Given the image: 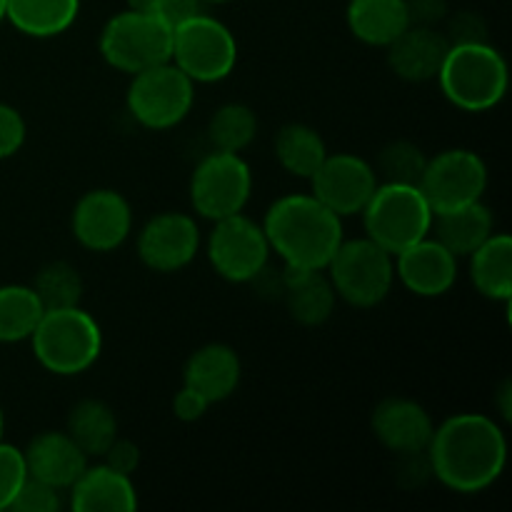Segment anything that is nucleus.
<instances>
[{
    "instance_id": "nucleus-23",
    "label": "nucleus",
    "mask_w": 512,
    "mask_h": 512,
    "mask_svg": "<svg viewBox=\"0 0 512 512\" xmlns=\"http://www.w3.org/2000/svg\"><path fill=\"white\" fill-rule=\"evenodd\" d=\"M493 213L483 200L460 205V208L433 213V238L440 240L455 258H465L478 250L493 235Z\"/></svg>"
},
{
    "instance_id": "nucleus-39",
    "label": "nucleus",
    "mask_w": 512,
    "mask_h": 512,
    "mask_svg": "<svg viewBox=\"0 0 512 512\" xmlns=\"http://www.w3.org/2000/svg\"><path fill=\"white\" fill-rule=\"evenodd\" d=\"M198 13H203V0H158V8H155V15L168 28H178L180 23Z\"/></svg>"
},
{
    "instance_id": "nucleus-30",
    "label": "nucleus",
    "mask_w": 512,
    "mask_h": 512,
    "mask_svg": "<svg viewBox=\"0 0 512 512\" xmlns=\"http://www.w3.org/2000/svg\"><path fill=\"white\" fill-rule=\"evenodd\" d=\"M258 135V118L245 103H225L213 113L208 125V138L215 150L240 153Z\"/></svg>"
},
{
    "instance_id": "nucleus-6",
    "label": "nucleus",
    "mask_w": 512,
    "mask_h": 512,
    "mask_svg": "<svg viewBox=\"0 0 512 512\" xmlns=\"http://www.w3.org/2000/svg\"><path fill=\"white\" fill-rule=\"evenodd\" d=\"M330 283L335 295L355 308H375L390 295L395 283L393 255L365 235V238L345 240L330 258Z\"/></svg>"
},
{
    "instance_id": "nucleus-36",
    "label": "nucleus",
    "mask_w": 512,
    "mask_h": 512,
    "mask_svg": "<svg viewBox=\"0 0 512 512\" xmlns=\"http://www.w3.org/2000/svg\"><path fill=\"white\" fill-rule=\"evenodd\" d=\"M450 45L455 43H483L488 40V28H485V20L478 13H455L448 23V33H445Z\"/></svg>"
},
{
    "instance_id": "nucleus-29",
    "label": "nucleus",
    "mask_w": 512,
    "mask_h": 512,
    "mask_svg": "<svg viewBox=\"0 0 512 512\" xmlns=\"http://www.w3.org/2000/svg\"><path fill=\"white\" fill-rule=\"evenodd\" d=\"M43 313L30 285H0V343L30 340Z\"/></svg>"
},
{
    "instance_id": "nucleus-18",
    "label": "nucleus",
    "mask_w": 512,
    "mask_h": 512,
    "mask_svg": "<svg viewBox=\"0 0 512 512\" xmlns=\"http://www.w3.org/2000/svg\"><path fill=\"white\" fill-rule=\"evenodd\" d=\"M23 458L30 478L43 480L58 490H68L90 460L65 430H45L35 435L23 450Z\"/></svg>"
},
{
    "instance_id": "nucleus-25",
    "label": "nucleus",
    "mask_w": 512,
    "mask_h": 512,
    "mask_svg": "<svg viewBox=\"0 0 512 512\" xmlns=\"http://www.w3.org/2000/svg\"><path fill=\"white\" fill-rule=\"evenodd\" d=\"M470 280L483 298L510 303L512 238L508 233H493L478 250L470 253Z\"/></svg>"
},
{
    "instance_id": "nucleus-42",
    "label": "nucleus",
    "mask_w": 512,
    "mask_h": 512,
    "mask_svg": "<svg viewBox=\"0 0 512 512\" xmlns=\"http://www.w3.org/2000/svg\"><path fill=\"white\" fill-rule=\"evenodd\" d=\"M128 10H138V13H155L158 8V0H125Z\"/></svg>"
},
{
    "instance_id": "nucleus-2",
    "label": "nucleus",
    "mask_w": 512,
    "mask_h": 512,
    "mask_svg": "<svg viewBox=\"0 0 512 512\" xmlns=\"http://www.w3.org/2000/svg\"><path fill=\"white\" fill-rule=\"evenodd\" d=\"M263 233L285 265L325 270L343 243V218L325 208L313 193L283 195L268 208Z\"/></svg>"
},
{
    "instance_id": "nucleus-38",
    "label": "nucleus",
    "mask_w": 512,
    "mask_h": 512,
    "mask_svg": "<svg viewBox=\"0 0 512 512\" xmlns=\"http://www.w3.org/2000/svg\"><path fill=\"white\" fill-rule=\"evenodd\" d=\"M208 408V400H205L198 390L188 388V385H183L173 398V413L175 418L183 420V423H195V420H200L208 413Z\"/></svg>"
},
{
    "instance_id": "nucleus-34",
    "label": "nucleus",
    "mask_w": 512,
    "mask_h": 512,
    "mask_svg": "<svg viewBox=\"0 0 512 512\" xmlns=\"http://www.w3.org/2000/svg\"><path fill=\"white\" fill-rule=\"evenodd\" d=\"M63 500H60V490L53 485L43 483L38 478H25V483L20 485L18 495L10 503V510L15 512H58Z\"/></svg>"
},
{
    "instance_id": "nucleus-1",
    "label": "nucleus",
    "mask_w": 512,
    "mask_h": 512,
    "mask_svg": "<svg viewBox=\"0 0 512 512\" xmlns=\"http://www.w3.org/2000/svg\"><path fill=\"white\" fill-rule=\"evenodd\" d=\"M430 473L455 493L473 495L490 488L508 463V440L498 420L460 413L433 430L428 445Z\"/></svg>"
},
{
    "instance_id": "nucleus-9",
    "label": "nucleus",
    "mask_w": 512,
    "mask_h": 512,
    "mask_svg": "<svg viewBox=\"0 0 512 512\" xmlns=\"http://www.w3.org/2000/svg\"><path fill=\"white\" fill-rule=\"evenodd\" d=\"M195 103V83L173 63L153 65L130 80L125 105L128 113L148 130L175 128Z\"/></svg>"
},
{
    "instance_id": "nucleus-32",
    "label": "nucleus",
    "mask_w": 512,
    "mask_h": 512,
    "mask_svg": "<svg viewBox=\"0 0 512 512\" xmlns=\"http://www.w3.org/2000/svg\"><path fill=\"white\" fill-rule=\"evenodd\" d=\"M428 165V155L410 140H395L388 143L378 155V170L385 183H408L418 185L423 170Z\"/></svg>"
},
{
    "instance_id": "nucleus-40",
    "label": "nucleus",
    "mask_w": 512,
    "mask_h": 512,
    "mask_svg": "<svg viewBox=\"0 0 512 512\" xmlns=\"http://www.w3.org/2000/svg\"><path fill=\"white\" fill-rule=\"evenodd\" d=\"M410 25H435L448 15V0H405Z\"/></svg>"
},
{
    "instance_id": "nucleus-45",
    "label": "nucleus",
    "mask_w": 512,
    "mask_h": 512,
    "mask_svg": "<svg viewBox=\"0 0 512 512\" xmlns=\"http://www.w3.org/2000/svg\"><path fill=\"white\" fill-rule=\"evenodd\" d=\"M203 3H215V5H218V3H228V0H203Z\"/></svg>"
},
{
    "instance_id": "nucleus-19",
    "label": "nucleus",
    "mask_w": 512,
    "mask_h": 512,
    "mask_svg": "<svg viewBox=\"0 0 512 512\" xmlns=\"http://www.w3.org/2000/svg\"><path fill=\"white\" fill-rule=\"evenodd\" d=\"M448 48L445 33H438L433 25H408L385 50L390 70L398 78L408 83H425L438 78Z\"/></svg>"
},
{
    "instance_id": "nucleus-22",
    "label": "nucleus",
    "mask_w": 512,
    "mask_h": 512,
    "mask_svg": "<svg viewBox=\"0 0 512 512\" xmlns=\"http://www.w3.org/2000/svg\"><path fill=\"white\" fill-rule=\"evenodd\" d=\"M280 273L285 280L283 300L288 305L290 318L305 328H318V325L328 323L335 303H338V295H335L328 273L325 270L295 268V265L285 263Z\"/></svg>"
},
{
    "instance_id": "nucleus-10",
    "label": "nucleus",
    "mask_w": 512,
    "mask_h": 512,
    "mask_svg": "<svg viewBox=\"0 0 512 512\" xmlns=\"http://www.w3.org/2000/svg\"><path fill=\"white\" fill-rule=\"evenodd\" d=\"M253 193V173L240 153L213 150L205 155L190 178V203L200 218L220 220L243 213Z\"/></svg>"
},
{
    "instance_id": "nucleus-44",
    "label": "nucleus",
    "mask_w": 512,
    "mask_h": 512,
    "mask_svg": "<svg viewBox=\"0 0 512 512\" xmlns=\"http://www.w3.org/2000/svg\"><path fill=\"white\" fill-rule=\"evenodd\" d=\"M3 425H5V420H3V410H0V438H3Z\"/></svg>"
},
{
    "instance_id": "nucleus-24",
    "label": "nucleus",
    "mask_w": 512,
    "mask_h": 512,
    "mask_svg": "<svg viewBox=\"0 0 512 512\" xmlns=\"http://www.w3.org/2000/svg\"><path fill=\"white\" fill-rule=\"evenodd\" d=\"M350 33L365 45L388 48L410 25L405 0H350L345 10Z\"/></svg>"
},
{
    "instance_id": "nucleus-28",
    "label": "nucleus",
    "mask_w": 512,
    "mask_h": 512,
    "mask_svg": "<svg viewBox=\"0 0 512 512\" xmlns=\"http://www.w3.org/2000/svg\"><path fill=\"white\" fill-rule=\"evenodd\" d=\"M275 158L295 178H313L315 170L328 158L325 140L305 123H288L275 135Z\"/></svg>"
},
{
    "instance_id": "nucleus-27",
    "label": "nucleus",
    "mask_w": 512,
    "mask_h": 512,
    "mask_svg": "<svg viewBox=\"0 0 512 512\" xmlns=\"http://www.w3.org/2000/svg\"><path fill=\"white\" fill-rule=\"evenodd\" d=\"M65 433L88 458H103L105 450L118 438V418L108 403L85 398L70 408Z\"/></svg>"
},
{
    "instance_id": "nucleus-16",
    "label": "nucleus",
    "mask_w": 512,
    "mask_h": 512,
    "mask_svg": "<svg viewBox=\"0 0 512 512\" xmlns=\"http://www.w3.org/2000/svg\"><path fill=\"white\" fill-rule=\"evenodd\" d=\"M393 260L395 278L420 298H440L458 280V258L430 235L400 250Z\"/></svg>"
},
{
    "instance_id": "nucleus-21",
    "label": "nucleus",
    "mask_w": 512,
    "mask_h": 512,
    "mask_svg": "<svg viewBox=\"0 0 512 512\" xmlns=\"http://www.w3.org/2000/svg\"><path fill=\"white\" fill-rule=\"evenodd\" d=\"M70 508L75 512H133L138 510V493L130 475L108 465H93L70 485Z\"/></svg>"
},
{
    "instance_id": "nucleus-7",
    "label": "nucleus",
    "mask_w": 512,
    "mask_h": 512,
    "mask_svg": "<svg viewBox=\"0 0 512 512\" xmlns=\"http://www.w3.org/2000/svg\"><path fill=\"white\" fill-rule=\"evenodd\" d=\"M173 28L155 13L123 10L113 15L100 30V55L120 73H140L145 68L170 60Z\"/></svg>"
},
{
    "instance_id": "nucleus-13",
    "label": "nucleus",
    "mask_w": 512,
    "mask_h": 512,
    "mask_svg": "<svg viewBox=\"0 0 512 512\" xmlns=\"http://www.w3.org/2000/svg\"><path fill=\"white\" fill-rule=\"evenodd\" d=\"M378 183L373 165L355 153H328L310 178L315 198L340 218L363 213Z\"/></svg>"
},
{
    "instance_id": "nucleus-12",
    "label": "nucleus",
    "mask_w": 512,
    "mask_h": 512,
    "mask_svg": "<svg viewBox=\"0 0 512 512\" xmlns=\"http://www.w3.org/2000/svg\"><path fill=\"white\" fill-rule=\"evenodd\" d=\"M270 245L263 225L248 215L235 213L215 220L208 238V260L215 273L228 283H250L270 260Z\"/></svg>"
},
{
    "instance_id": "nucleus-8",
    "label": "nucleus",
    "mask_w": 512,
    "mask_h": 512,
    "mask_svg": "<svg viewBox=\"0 0 512 512\" xmlns=\"http://www.w3.org/2000/svg\"><path fill=\"white\" fill-rule=\"evenodd\" d=\"M170 60L193 83H218L235 70L238 43L228 25L213 15L198 13L173 28Z\"/></svg>"
},
{
    "instance_id": "nucleus-20",
    "label": "nucleus",
    "mask_w": 512,
    "mask_h": 512,
    "mask_svg": "<svg viewBox=\"0 0 512 512\" xmlns=\"http://www.w3.org/2000/svg\"><path fill=\"white\" fill-rule=\"evenodd\" d=\"M243 365L225 343H208L195 350L183 368V385L198 390L210 405L223 403L238 390Z\"/></svg>"
},
{
    "instance_id": "nucleus-41",
    "label": "nucleus",
    "mask_w": 512,
    "mask_h": 512,
    "mask_svg": "<svg viewBox=\"0 0 512 512\" xmlns=\"http://www.w3.org/2000/svg\"><path fill=\"white\" fill-rule=\"evenodd\" d=\"M495 405H498V413L505 423L512 420V383L510 380H503V383H500L498 393H495Z\"/></svg>"
},
{
    "instance_id": "nucleus-31",
    "label": "nucleus",
    "mask_w": 512,
    "mask_h": 512,
    "mask_svg": "<svg viewBox=\"0 0 512 512\" xmlns=\"http://www.w3.org/2000/svg\"><path fill=\"white\" fill-rule=\"evenodd\" d=\"M30 288L38 295L43 310L75 308L83 298V278L65 260H53V263L43 265Z\"/></svg>"
},
{
    "instance_id": "nucleus-5",
    "label": "nucleus",
    "mask_w": 512,
    "mask_h": 512,
    "mask_svg": "<svg viewBox=\"0 0 512 512\" xmlns=\"http://www.w3.org/2000/svg\"><path fill=\"white\" fill-rule=\"evenodd\" d=\"M360 215L368 238L390 255L423 240L433 228V208L418 185L408 183H378Z\"/></svg>"
},
{
    "instance_id": "nucleus-15",
    "label": "nucleus",
    "mask_w": 512,
    "mask_h": 512,
    "mask_svg": "<svg viewBox=\"0 0 512 512\" xmlns=\"http://www.w3.org/2000/svg\"><path fill=\"white\" fill-rule=\"evenodd\" d=\"M138 258L155 273H178L188 268L200 248V230L193 215L160 213L150 218L138 233Z\"/></svg>"
},
{
    "instance_id": "nucleus-4",
    "label": "nucleus",
    "mask_w": 512,
    "mask_h": 512,
    "mask_svg": "<svg viewBox=\"0 0 512 512\" xmlns=\"http://www.w3.org/2000/svg\"><path fill=\"white\" fill-rule=\"evenodd\" d=\"M38 363L53 375L85 373L103 350V333L93 315L80 305L45 310L38 328L30 335Z\"/></svg>"
},
{
    "instance_id": "nucleus-33",
    "label": "nucleus",
    "mask_w": 512,
    "mask_h": 512,
    "mask_svg": "<svg viewBox=\"0 0 512 512\" xmlns=\"http://www.w3.org/2000/svg\"><path fill=\"white\" fill-rule=\"evenodd\" d=\"M28 478L23 450L0 440V510H10L20 485Z\"/></svg>"
},
{
    "instance_id": "nucleus-43",
    "label": "nucleus",
    "mask_w": 512,
    "mask_h": 512,
    "mask_svg": "<svg viewBox=\"0 0 512 512\" xmlns=\"http://www.w3.org/2000/svg\"><path fill=\"white\" fill-rule=\"evenodd\" d=\"M5 5H8V0H0V23L5 20Z\"/></svg>"
},
{
    "instance_id": "nucleus-17",
    "label": "nucleus",
    "mask_w": 512,
    "mask_h": 512,
    "mask_svg": "<svg viewBox=\"0 0 512 512\" xmlns=\"http://www.w3.org/2000/svg\"><path fill=\"white\" fill-rule=\"evenodd\" d=\"M370 428L378 443L395 455L425 453L433 438V420L428 410L410 398H385L370 415Z\"/></svg>"
},
{
    "instance_id": "nucleus-11",
    "label": "nucleus",
    "mask_w": 512,
    "mask_h": 512,
    "mask_svg": "<svg viewBox=\"0 0 512 512\" xmlns=\"http://www.w3.org/2000/svg\"><path fill=\"white\" fill-rule=\"evenodd\" d=\"M418 188L433 213H443V210L483 200L485 188H488V168H485V160L473 150H443L428 158Z\"/></svg>"
},
{
    "instance_id": "nucleus-35",
    "label": "nucleus",
    "mask_w": 512,
    "mask_h": 512,
    "mask_svg": "<svg viewBox=\"0 0 512 512\" xmlns=\"http://www.w3.org/2000/svg\"><path fill=\"white\" fill-rule=\"evenodd\" d=\"M25 120L13 105L0 103V160L13 158L25 143Z\"/></svg>"
},
{
    "instance_id": "nucleus-14",
    "label": "nucleus",
    "mask_w": 512,
    "mask_h": 512,
    "mask_svg": "<svg viewBox=\"0 0 512 512\" xmlns=\"http://www.w3.org/2000/svg\"><path fill=\"white\" fill-rule=\"evenodd\" d=\"M70 228L83 248L93 253H110L130 238L133 210L118 190L95 188L75 203Z\"/></svg>"
},
{
    "instance_id": "nucleus-3",
    "label": "nucleus",
    "mask_w": 512,
    "mask_h": 512,
    "mask_svg": "<svg viewBox=\"0 0 512 512\" xmlns=\"http://www.w3.org/2000/svg\"><path fill=\"white\" fill-rule=\"evenodd\" d=\"M440 90L460 110L483 113L508 93V63L498 48L483 43H455L438 73Z\"/></svg>"
},
{
    "instance_id": "nucleus-26",
    "label": "nucleus",
    "mask_w": 512,
    "mask_h": 512,
    "mask_svg": "<svg viewBox=\"0 0 512 512\" xmlns=\"http://www.w3.org/2000/svg\"><path fill=\"white\" fill-rule=\"evenodd\" d=\"M80 13V0H8L5 20L30 38L65 33Z\"/></svg>"
},
{
    "instance_id": "nucleus-37",
    "label": "nucleus",
    "mask_w": 512,
    "mask_h": 512,
    "mask_svg": "<svg viewBox=\"0 0 512 512\" xmlns=\"http://www.w3.org/2000/svg\"><path fill=\"white\" fill-rule=\"evenodd\" d=\"M103 463L108 465V468L133 478V473L140 465V448L135 443H130V440L115 438L113 445L103 453Z\"/></svg>"
}]
</instances>
